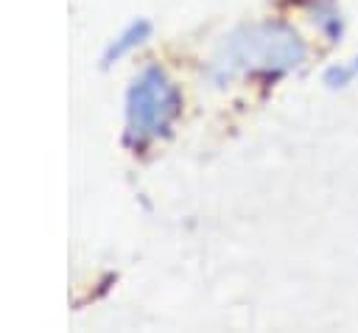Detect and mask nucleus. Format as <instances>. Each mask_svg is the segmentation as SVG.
<instances>
[{"label":"nucleus","mask_w":358,"mask_h":333,"mask_svg":"<svg viewBox=\"0 0 358 333\" xmlns=\"http://www.w3.org/2000/svg\"><path fill=\"white\" fill-rule=\"evenodd\" d=\"M148 34H151V22H148V20H131V22L109 42V48H106V53H103V62L112 64V62L129 56L134 48H140V45L148 39Z\"/></svg>","instance_id":"7ed1b4c3"},{"label":"nucleus","mask_w":358,"mask_h":333,"mask_svg":"<svg viewBox=\"0 0 358 333\" xmlns=\"http://www.w3.org/2000/svg\"><path fill=\"white\" fill-rule=\"evenodd\" d=\"M126 140L131 146H145L173 126L182 112V95L171 76L157 67L145 64L126 90Z\"/></svg>","instance_id":"f03ea898"},{"label":"nucleus","mask_w":358,"mask_h":333,"mask_svg":"<svg viewBox=\"0 0 358 333\" xmlns=\"http://www.w3.org/2000/svg\"><path fill=\"white\" fill-rule=\"evenodd\" d=\"M308 56L305 39L285 22H252L229 31L207 59V78L229 84L252 76H282L296 70Z\"/></svg>","instance_id":"f257e3e1"},{"label":"nucleus","mask_w":358,"mask_h":333,"mask_svg":"<svg viewBox=\"0 0 358 333\" xmlns=\"http://www.w3.org/2000/svg\"><path fill=\"white\" fill-rule=\"evenodd\" d=\"M316 22H319V28L330 36V39H336L338 34H341V17H338V11L333 8V3H327L324 8H316V17H313Z\"/></svg>","instance_id":"20e7f679"}]
</instances>
